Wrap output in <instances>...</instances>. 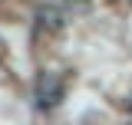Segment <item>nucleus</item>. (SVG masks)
Returning a JSON list of instances; mask_svg holds the SVG:
<instances>
[{
	"label": "nucleus",
	"instance_id": "obj_3",
	"mask_svg": "<svg viewBox=\"0 0 132 125\" xmlns=\"http://www.w3.org/2000/svg\"><path fill=\"white\" fill-rule=\"evenodd\" d=\"M66 10H73V13H89L93 10V0H63Z\"/></svg>",
	"mask_w": 132,
	"mask_h": 125
},
{
	"label": "nucleus",
	"instance_id": "obj_1",
	"mask_svg": "<svg viewBox=\"0 0 132 125\" xmlns=\"http://www.w3.org/2000/svg\"><path fill=\"white\" fill-rule=\"evenodd\" d=\"M63 102V82L53 73H40L36 79V105L40 109H56Z\"/></svg>",
	"mask_w": 132,
	"mask_h": 125
},
{
	"label": "nucleus",
	"instance_id": "obj_2",
	"mask_svg": "<svg viewBox=\"0 0 132 125\" xmlns=\"http://www.w3.org/2000/svg\"><path fill=\"white\" fill-rule=\"evenodd\" d=\"M33 23H36V30H43V33H60L66 26V16H63V10L56 3H40L36 13H33Z\"/></svg>",
	"mask_w": 132,
	"mask_h": 125
}]
</instances>
